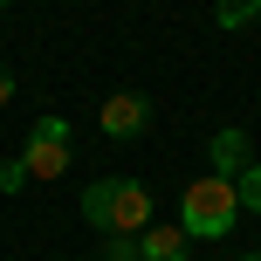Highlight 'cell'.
I'll list each match as a JSON object with an SVG mask.
<instances>
[{"label":"cell","instance_id":"cell-1","mask_svg":"<svg viewBox=\"0 0 261 261\" xmlns=\"http://www.w3.org/2000/svg\"><path fill=\"white\" fill-rule=\"evenodd\" d=\"M83 220H90L103 241L144 234V227H151V193H144L138 179H96L90 193H83Z\"/></svg>","mask_w":261,"mask_h":261},{"label":"cell","instance_id":"cell-2","mask_svg":"<svg viewBox=\"0 0 261 261\" xmlns=\"http://www.w3.org/2000/svg\"><path fill=\"white\" fill-rule=\"evenodd\" d=\"M234 220H241V193H234V179L206 172V179L186 186V199H179V227H186L193 241H220V234H234Z\"/></svg>","mask_w":261,"mask_h":261},{"label":"cell","instance_id":"cell-3","mask_svg":"<svg viewBox=\"0 0 261 261\" xmlns=\"http://www.w3.org/2000/svg\"><path fill=\"white\" fill-rule=\"evenodd\" d=\"M21 172H28V179H62V172H69V124L62 117H41L35 130H28Z\"/></svg>","mask_w":261,"mask_h":261},{"label":"cell","instance_id":"cell-4","mask_svg":"<svg viewBox=\"0 0 261 261\" xmlns=\"http://www.w3.org/2000/svg\"><path fill=\"white\" fill-rule=\"evenodd\" d=\"M96 124H103V138H138V130L151 124V96H144V90H117V96H103Z\"/></svg>","mask_w":261,"mask_h":261},{"label":"cell","instance_id":"cell-5","mask_svg":"<svg viewBox=\"0 0 261 261\" xmlns=\"http://www.w3.org/2000/svg\"><path fill=\"white\" fill-rule=\"evenodd\" d=\"M138 254L144 261H186V254H193V234H186V227H144V234H138Z\"/></svg>","mask_w":261,"mask_h":261},{"label":"cell","instance_id":"cell-6","mask_svg":"<svg viewBox=\"0 0 261 261\" xmlns=\"http://www.w3.org/2000/svg\"><path fill=\"white\" fill-rule=\"evenodd\" d=\"M206 158H213V172H220V179H241V172L254 165V158H248V130H220Z\"/></svg>","mask_w":261,"mask_h":261},{"label":"cell","instance_id":"cell-7","mask_svg":"<svg viewBox=\"0 0 261 261\" xmlns=\"http://www.w3.org/2000/svg\"><path fill=\"white\" fill-rule=\"evenodd\" d=\"M234 193H241V206H248V213H261V165L241 172V179H234Z\"/></svg>","mask_w":261,"mask_h":261},{"label":"cell","instance_id":"cell-8","mask_svg":"<svg viewBox=\"0 0 261 261\" xmlns=\"http://www.w3.org/2000/svg\"><path fill=\"white\" fill-rule=\"evenodd\" d=\"M28 186V172H21V158H0V193H21Z\"/></svg>","mask_w":261,"mask_h":261},{"label":"cell","instance_id":"cell-9","mask_svg":"<svg viewBox=\"0 0 261 261\" xmlns=\"http://www.w3.org/2000/svg\"><path fill=\"white\" fill-rule=\"evenodd\" d=\"M7 103H14V69L0 62V110H7Z\"/></svg>","mask_w":261,"mask_h":261},{"label":"cell","instance_id":"cell-10","mask_svg":"<svg viewBox=\"0 0 261 261\" xmlns=\"http://www.w3.org/2000/svg\"><path fill=\"white\" fill-rule=\"evenodd\" d=\"M248 261H261V254H248Z\"/></svg>","mask_w":261,"mask_h":261},{"label":"cell","instance_id":"cell-11","mask_svg":"<svg viewBox=\"0 0 261 261\" xmlns=\"http://www.w3.org/2000/svg\"><path fill=\"white\" fill-rule=\"evenodd\" d=\"M0 7H7V0H0Z\"/></svg>","mask_w":261,"mask_h":261}]
</instances>
